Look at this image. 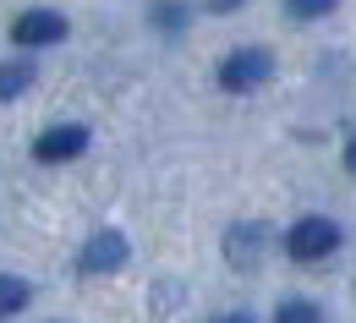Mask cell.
Masks as SVG:
<instances>
[{
  "label": "cell",
  "mask_w": 356,
  "mask_h": 323,
  "mask_svg": "<svg viewBox=\"0 0 356 323\" xmlns=\"http://www.w3.org/2000/svg\"><path fill=\"white\" fill-rule=\"evenodd\" d=\"M11 39L17 44H60L66 39V17L60 11H44V6H33V11H22L17 22H11Z\"/></svg>",
  "instance_id": "cell-5"
},
{
  "label": "cell",
  "mask_w": 356,
  "mask_h": 323,
  "mask_svg": "<svg viewBox=\"0 0 356 323\" xmlns=\"http://www.w3.org/2000/svg\"><path fill=\"white\" fill-rule=\"evenodd\" d=\"M28 83H33V66L28 60H0V99L28 93Z\"/></svg>",
  "instance_id": "cell-7"
},
{
  "label": "cell",
  "mask_w": 356,
  "mask_h": 323,
  "mask_svg": "<svg viewBox=\"0 0 356 323\" xmlns=\"http://www.w3.org/2000/svg\"><path fill=\"white\" fill-rule=\"evenodd\" d=\"M274 77V55L268 49H230L220 60V88L225 93H252Z\"/></svg>",
  "instance_id": "cell-2"
},
{
  "label": "cell",
  "mask_w": 356,
  "mask_h": 323,
  "mask_svg": "<svg viewBox=\"0 0 356 323\" xmlns=\"http://www.w3.org/2000/svg\"><path fill=\"white\" fill-rule=\"evenodd\" d=\"M127 258H132L127 235H121V231H99V235H88V247H83L77 269H83V274H115Z\"/></svg>",
  "instance_id": "cell-4"
},
{
  "label": "cell",
  "mask_w": 356,
  "mask_h": 323,
  "mask_svg": "<svg viewBox=\"0 0 356 323\" xmlns=\"http://www.w3.org/2000/svg\"><path fill=\"white\" fill-rule=\"evenodd\" d=\"M214 323H252V313H220Z\"/></svg>",
  "instance_id": "cell-12"
},
{
  "label": "cell",
  "mask_w": 356,
  "mask_h": 323,
  "mask_svg": "<svg viewBox=\"0 0 356 323\" xmlns=\"http://www.w3.org/2000/svg\"><path fill=\"white\" fill-rule=\"evenodd\" d=\"M274 323H323V313H318L312 301H302V296H291V301H280Z\"/></svg>",
  "instance_id": "cell-9"
},
{
  "label": "cell",
  "mask_w": 356,
  "mask_h": 323,
  "mask_svg": "<svg viewBox=\"0 0 356 323\" xmlns=\"http://www.w3.org/2000/svg\"><path fill=\"white\" fill-rule=\"evenodd\" d=\"M346 165H351V176H356V138L346 142Z\"/></svg>",
  "instance_id": "cell-14"
},
{
  "label": "cell",
  "mask_w": 356,
  "mask_h": 323,
  "mask_svg": "<svg viewBox=\"0 0 356 323\" xmlns=\"http://www.w3.org/2000/svg\"><path fill=\"white\" fill-rule=\"evenodd\" d=\"M334 247H340V225L323 220V214H307V220H296V225L285 231V252H291L296 263H323Z\"/></svg>",
  "instance_id": "cell-1"
},
{
  "label": "cell",
  "mask_w": 356,
  "mask_h": 323,
  "mask_svg": "<svg viewBox=\"0 0 356 323\" xmlns=\"http://www.w3.org/2000/svg\"><path fill=\"white\" fill-rule=\"evenodd\" d=\"M83 148H88V126L60 121V126L39 132V142H33V159H39V165H66V159H77Z\"/></svg>",
  "instance_id": "cell-3"
},
{
  "label": "cell",
  "mask_w": 356,
  "mask_h": 323,
  "mask_svg": "<svg viewBox=\"0 0 356 323\" xmlns=\"http://www.w3.org/2000/svg\"><path fill=\"white\" fill-rule=\"evenodd\" d=\"M236 6H247V0H209V11H236Z\"/></svg>",
  "instance_id": "cell-13"
},
{
  "label": "cell",
  "mask_w": 356,
  "mask_h": 323,
  "mask_svg": "<svg viewBox=\"0 0 356 323\" xmlns=\"http://www.w3.org/2000/svg\"><path fill=\"white\" fill-rule=\"evenodd\" d=\"M181 17H186L181 6H159V11H154V22H159V28H181Z\"/></svg>",
  "instance_id": "cell-11"
},
{
  "label": "cell",
  "mask_w": 356,
  "mask_h": 323,
  "mask_svg": "<svg viewBox=\"0 0 356 323\" xmlns=\"http://www.w3.org/2000/svg\"><path fill=\"white\" fill-rule=\"evenodd\" d=\"M28 279H17V274H0V318H11V313H22L28 307Z\"/></svg>",
  "instance_id": "cell-8"
},
{
  "label": "cell",
  "mask_w": 356,
  "mask_h": 323,
  "mask_svg": "<svg viewBox=\"0 0 356 323\" xmlns=\"http://www.w3.org/2000/svg\"><path fill=\"white\" fill-rule=\"evenodd\" d=\"M340 0H285V11L291 17H302V22H312V17H329Z\"/></svg>",
  "instance_id": "cell-10"
},
{
  "label": "cell",
  "mask_w": 356,
  "mask_h": 323,
  "mask_svg": "<svg viewBox=\"0 0 356 323\" xmlns=\"http://www.w3.org/2000/svg\"><path fill=\"white\" fill-rule=\"evenodd\" d=\"M258 247H264V225H230L225 258H230L236 269H252V263H258Z\"/></svg>",
  "instance_id": "cell-6"
}]
</instances>
